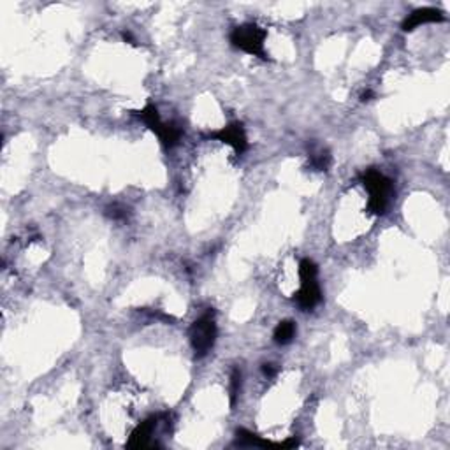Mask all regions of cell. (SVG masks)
Instances as JSON below:
<instances>
[{
    "instance_id": "cell-1",
    "label": "cell",
    "mask_w": 450,
    "mask_h": 450,
    "mask_svg": "<svg viewBox=\"0 0 450 450\" xmlns=\"http://www.w3.org/2000/svg\"><path fill=\"white\" fill-rule=\"evenodd\" d=\"M363 185L370 192L368 212L373 215H383L389 207L392 196H394V187H392L391 179L376 169H370L363 175Z\"/></svg>"
},
{
    "instance_id": "cell-2",
    "label": "cell",
    "mask_w": 450,
    "mask_h": 450,
    "mask_svg": "<svg viewBox=\"0 0 450 450\" xmlns=\"http://www.w3.org/2000/svg\"><path fill=\"white\" fill-rule=\"evenodd\" d=\"M317 276H319V267H317V264L310 259L301 260V264H299L301 291L295 294V301H297L301 310H313V308L322 301V292H320Z\"/></svg>"
},
{
    "instance_id": "cell-3",
    "label": "cell",
    "mask_w": 450,
    "mask_h": 450,
    "mask_svg": "<svg viewBox=\"0 0 450 450\" xmlns=\"http://www.w3.org/2000/svg\"><path fill=\"white\" fill-rule=\"evenodd\" d=\"M267 32L259 25L247 23L241 27H236L231 34V43L234 48L248 53V55L259 56V58L267 60V53L264 49V41H266Z\"/></svg>"
},
{
    "instance_id": "cell-4",
    "label": "cell",
    "mask_w": 450,
    "mask_h": 450,
    "mask_svg": "<svg viewBox=\"0 0 450 450\" xmlns=\"http://www.w3.org/2000/svg\"><path fill=\"white\" fill-rule=\"evenodd\" d=\"M134 115L144 122L148 127L152 128L155 132L157 136L160 137L162 144L166 148H175L179 144V139L183 136V128L179 127L178 124L171 122V124H164L162 120H160L159 111L153 104H148L146 108L141 109V111H134Z\"/></svg>"
},
{
    "instance_id": "cell-5",
    "label": "cell",
    "mask_w": 450,
    "mask_h": 450,
    "mask_svg": "<svg viewBox=\"0 0 450 450\" xmlns=\"http://www.w3.org/2000/svg\"><path fill=\"white\" fill-rule=\"evenodd\" d=\"M216 339V322L213 311H207L192 324L190 343L197 357H204L212 350Z\"/></svg>"
},
{
    "instance_id": "cell-6",
    "label": "cell",
    "mask_w": 450,
    "mask_h": 450,
    "mask_svg": "<svg viewBox=\"0 0 450 450\" xmlns=\"http://www.w3.org/2000/svg\"><path fill=\"white\" fill-rule=\"evenodd\" d=\"M212 137L234 148V152L238 153V155L247 152L248 141H247V134H245V128L241 124L227 125V127H223L222 131L213 132Z\"/></svg>"
},
{
    "instance_id": "cell-7",
    "label": "cell",
    "mask_w": 450,
    "mask_h": 450,
    "mask_svg": "<svg viewBox=\"0 0 450 450\" xmlns=\"http://www.w3.org/2000/svg\"><path fill=\"white\" fill-rule=\"evenodd\" d=\"M445 20L443 16V12L438 11V9L434 8H424V9H417L407 18V20L403 21V30H414V28L420 27V25L426 23H442Z\"/></svg>"
},
{
    "instance_id": "cell-8",
    "label": "cell",
    "mask_w": 450,
    "mask_h": 450,
    "mask_svg": "<svg viewBox=\"0 0 450 450\" xmlns=\"http://www.w3.org/2000/svg\"><path fill=\"white\" fill-rule=\"evenodd\" d=\"M160 417H150L146 418L144 423H141L136 429L132 431L131 438H128L127 447L128 449H141V447H146L150 443V438H152L153 431L159 426Z\"/></svg>"
},
{
    "instance_id": "cell-9",
    "label": "cell",
    "mask_w": 450,
    "mask_h": 450,
    "mask_svg": "<svg viewBox=\"0 0 450 450\" xmlns=\"http://www.w3.org/2000/svg\"><path fill=\"white\" fill-rule=\"evenodd\" d=\"M294 336L295 324L292 322V320H283V322H280L278 326H276L273 338H275V343H278V345H287V343H291L292 339H294Z\"/></svg>"
},
{
    "instance_id": "cell-10",
    "label": "cell",
    "mask_w": 450,
    "mask_h": 450,
    "mask_svg": "<svg viewBox=\"0 0 450 450\" xmlns=\"http://www.w3.org/2000/svg\"><path fill=\"white\" fill-rule=\"evenodd\" d=\"M331 153L327 150H319V152H311L310 155V164L311 168H315L317 171H327L329 166H331Z\"/></svg>"
},
{
    "instance_id": "cell-11",
    "label": "cell",
    "mask_w": 450,
    "mask_h": 450,
    "mask_svg": "<svg viewBox=\"0 0 450 450\" xmlns=\"http://www.w3.org/2000/svg\"><path fill=\"white\" fill-rule=\"evenodd\" d=\"M239 389H241V371L236 368L231 374V407L236 405V399H238Z\"/></svg>"
},
{
    "instance_id": "cell-12",
    "label": "cell",
    "mask_w": 450,
    "mask_h": 450,
    "mask_svg": "<svg viewBox=\"0 0 450 450\" xmlns=\"http://www.w3.org/2000/svg\"><path fill=\"white\" fill-rule=\"evenodd\" d=\"M106 215H108L109 218H113V220H125V218H127L128 212L125 210V207L115 204V206H109L108 210H106Z\"/></svg>"
},
{
    "instance_id": "cell-13",
    "label": "cell",
    "mask_w": 450,
    "mask_h": 450,
    "mask_svg": "<svg viewBox=\"0 0 450 450\" xmlns=\"http://www.w3.org/2000/svg\"><path fill=\"white\" fill-rule=\"evenodd\" d=\"M262 373L266 374L267 379H273V376H275V374H276V368L273 366V364H264V366H262Z\"/></svg>"
},
{
    "instance_id": "cell-14",
    "label": "cell",
    "mask_w": 450,
    "mask_h": 450,
    "mask_svg": "<svg viewBox=\"0 0 450 450\" xmlns=\"http://www.w3.org/2000/svg\"><path fill=\"white\" fill-rule=\"evenodd\" d=\"M371 97H373V92H371V90H368V92H364L363 95H361V100H363V102H366V100H371Z\"/></svg>"
},
{
    "instance_id": "cell-15",
    "label": "cell",
    "mask_w": 450,
    "mask_h": 450,
    "mask_svg": "<svg viewBox=\"0 0 450 450\" xmlns=\"http://www.w3.org/2000/svg\"><path fill=\"white\" fill-rule=\"evenodd\" d=\"M122 37H124V41H127V43L136 44V43H134V39H132V36L128 32H122Z\"/></svg>"
}]
</instances>
